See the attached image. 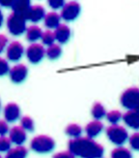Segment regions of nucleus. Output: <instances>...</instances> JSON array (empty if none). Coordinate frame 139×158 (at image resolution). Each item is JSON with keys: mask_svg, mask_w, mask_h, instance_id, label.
<instances>
[{"mask_svg": "<svg viewBox=\"0 0 139 158\" xmlns=\"http://www.w3.org/2000/svg\"><path fill=\"white\" fill-rule=\"evenodd\" d=\"M106 136L108 140L114 145L122 146L129 139V134L127 129L118 124H112L106 129Z\"/></svg>", "mask_w": 139, "mask_h": 158, "instance_id": "4", "label": "nucleus"}, {"mask_svg": "<svg viewBox=\"0 0 139 158\" xmlns=\"http://www.w3.org/2000/svg\"><path fill=\"white\" fill-rule=\"evenodd\" d=\"M13 1H4V0H0V5L3 7H11Z\"/></svg>", "mask_w": 139, "mask_h": 158, "instance_id": "34", "label": "nucleus"}, {"mask_svg": "<svg viewBox=\"0 0 139 158\" xmlns=\"http://www.w3.org/2000/svg\"><path fill=\"white\" fill-rule=\"evenodd\" d=\"M25 33H26V39L29 42H33V43L41 39L42 35H43V31L37 25H31L29 27H27Z\"/></svg>", "mask_w": 139, "mask_h": 158, "instance_id": "18", "label": "nucleus"}, {"mask_svg": "<svg viewBox=\"0 0 139 158\" xmlns=\"http://www.w3.org/2000/svg\"><path fill=\"white\" fill-rule=\"evenodd\" d=\"M27 74H28V69L23 64L15 65L9 71L11 81L13 82H16V84H19V82L23 81L27 77Z\"/></svg>", "mask_w": 139, "mask_h": 158, "instance_id": "9", "label": "nucleus"}, {"mask_svg": "<svg viewBox=\"0 0 139 158\" xmlns=\"http://www.w3.org/2000/svg\"><path fill=\"white\" fill-rule=\"evenodd\" d=\"M111 158H133V153L129 148L120 146L111 152Z\"/></svg>", "mask_w": 139, "mask_h": 158, "instance_id": "20", "label": "nucleus"}, {"mask_svg": "<svg viewBox=\"0 0 139 158\" xmlns=\"http://www.w3.org/2000/svg\"><path fill=\"white\" fill-rule=\"evenodd\" d=\"M80 5L75 1H70L65 3L61 11L60 17L66 22H73L79 16Z\"/></svg>", "mask_w": 139, "mask_h": 158, "instance_id": "7", "label": "nucleus"}, {"mask_svg": "<svg viewBox=\"0 0 139 158\" xmlns=\"http://www.w3.org/2000/svg\"><path fill=\"white\" fill-rule=\"evenodd\" d=\"M46 56L50 59H57L61 56L62 54V49L61 47L57 44H53L51 46H50L47 48V50L46 51Z\"/></svg>", "mask_w": 139, "mask_h": 158, "instance_id": "21", "label": "nucleus"}, {"mask_svg": "<svg viewBox=\"0 0 139 158\" xmlns=\"http://www.w3.org/2000/svg\"><path fill=\"white\" fill-rule=\"evenodd\" d=\"M65 132L68 136L72 137L73 139H77L81 137L82 134V128L78 124H70L66 127Z\"/></svg>", "mask_w": 139, "mask_h": 158, "instance_id": "23", "label": "nucleus"}, {"mask_svg": "<svg viewBox=\"0 0 139 158\" xmlns=\"http://www.w3.org/2000/svg\"><path fill=\"white\" fill-rule=\"evenodd\" d=\"M92 115L96 120H101L102 118L106 115L105 109L101 103H95L93 108H92Z\"/></svg>", "mask_w": 139, "mask_h": 158, "instance_id": "22", "label": "nucleus"}, {"mask_svg": "<svg viewBox=\"0 0 139 158\" xmlns=\"http://www.w3.org/2000/svg\"><path fill=\"white\" fill-rule=\"evenodd\" d=\"M10 132V128L6 120H0V137L6 136Z\"/></svg>", "mask_w": 139, "mask_h": 158, "instance_id": "31", "label": "nucleus"}, {"mask_svg": "<svg viewBox=\"0 0 139 158\" xmlns=\"http://www.w3.org/2000/svg\"><path fill=\"white\" fill-rule=\"evenodd\" d=\"M103 129V124L101 120H93L89 122L85 127V132L88 138L94 139L95 137L100 135Z\"/></svg>", "mask_w": 139, "mask_h": 158, "instance_id": "16", "label": "nucleus"}, {"mask_svg": "<svg viewBox=\"0 0 139 158\" xmlns=\"http://www.w3.org/2000/svg\"><path fill=\"white\" fill-rule=\"evenodd\" d=\"M123 119L125 123L131 129H139V111L138 110H129L124 114Z\"/></svg>", "mask_w": 139, "mask_h": 158, "instance_id": "13", "label": "nucleus"}, {"mask_svg": "<svg viewBox=\"0 0 139 158\" xmlns=\"http://www.w3.org/2000/svg\"><path fill=\"white\" fill-rule=\"evenodd\" d=\"M139 103V88H128L121 96V104L129 110H136Z\"/></svg>", "mask_w": 139, "mask_h": 158, "instance_id": "5", "label": "nucleus"}, {"mask_svg": "<svg viewBox=\"0 0 139 158\" xmlns=\"http://www.w3.org/2000/svg\"><path fill=\"white\" fill-rule=\"evenodd\" d=\"M2 24H3V15H2L1 10H0V27L2 26Z\"/></svg>", "mask_w": 139, "mask_h": 158, "instance_id": "35", "label": "nucleus"}, {"mask_svg": "<svg viewBox=\"0 0 139 158\" xmlns=\"http://www.w3.org/2000/svg\"><path fill=\"white\" fill-rule=\"evenodd\" d=\"M53 158H75V156L71 152L67 150V152H60L56 154L53 155Z\"/></svg>", "mask_w": 139, "mask_h": 158, "instance_id": "32", "label": "nucleus"}, {"mask_svg": "<svg viewBox=\"0 0 139 158\" xmlns=\"http://www.w3.org/2000/svg\"><path fill=\"white\" fill-rule=\"evenodd\" d=\"M69 152L75 157L80 158H101L104 153V148L101 143L88 137H79L73 139L68 143Z\"/></svg>", "mask_w": 139, "mask_h": 158, "instance_id": "1", "label": "nucleus"}, {"mask_svg": "<svg viewBox=\"0 0 139 158\" xmlns=\"http://www.w3.org/2000/svg\"><path fill=\"white\" fill-rule=\"evenodd\" d=\"M55 40L59 44H66L71 38V29L66 24H60L54 31Z\"/></svg>", "mask_w": 139, "mask_h": 158, "instance_id": "14", "label": "nucleus"}, {"mask_svg": "<svg viewBox=\"0 0 139 158\" xmlns=\"http://www.w3.org/2000/svg\"><path fill=\"white\" fill-rule=\"evenodd\" d=\"M11 8L13 10V13L19 14L26 19L27 13L31 8V2L28 0H16V1H13Z\"/></svg>", "mask_w": 139, "mask_h": 158, "instance_id": "15", "label": "nucleus"}, {"mask_svg": "<svg viewBox=\"0 0 139 158\" xmlns=\"http://www.w3.org/2000/svg\"><path fill=\"white\" fill-rule=\"evenodd\" d=\"M10 71V66L8 61L6 59L0 57V76H4Z\"/></svg>", "mask_w": 139, "mask_h": 158, "instance_id": "29", "label": "nucleus"}, {"mask_svg": "<svg viewBox=\"0 0 139 158\" xmlns=\"http://www.w3.org/2000/svg\"><path fill=\"white\" fill-rule=\"evenodd\" d=\"M46 10L41 5L31 6L28 13L26 15V20H30L32 23H38L40 20L44 19L46 17Z\"/></svg>", "mask_w": 139, "mask_h": 158, "instance_id": "12", "label": "nucleus"}, {"mask_svg": "<svg viewBox=\"0 0 139 158\" xmlns=\"http://www.w3.org/2000/svg\"><path fill=\"white\" fill-rule=\"evenodd\" d=\"M0 158H2V156H1V154H0Z\"/></svg>", "mask_w": 139, "mask_h": 158, "instance_id": "38", "label": "nucleus"}, {"mask_svg": "<svg viewBox=\"0 0 139 158\" xmlns=\"http://www.w3.org/2000/svg\"><path fill=\"white\" fill-rule=\"evenodd\" d=\"M27 153L28 152H27L26 148L22 146H17L16 148H11L6 153L5 158H26Z\"/></svg>", "mask_w": 139, "mask_h": 158, "instance_id": "19", "label": "nucleus"}, {"mask_svg": "<svg viewBox=\"0 0 139 158\" xmlns=\"http://www.w3.org/2000/svg\"><path fill=\"white\" fill-rule=\"evenodd\" d=\"M30 148L32 150L39 153H48L54 149L55 142L50 136L39 135L32 139L30 143Z\"/></svg>", "mask_w": 139, "mask_h": 158, "instance_id": "2", "label": "nucleus"}, {"mask_svg": "<svg viewBox=\"0 0 139 158\" xmlns=\"http://www.w3.org/2000/svg\"><path fill=\"white\" fill-rule=\"evenodd\" d=\"M0 110H1V102H0Z\"/></svg>", "mask_w": 139, "mask_h": 158, "instance_id": "37", "label": "nucleus"}, {"mask_svg": "<svg viewBox=\"0 0 139 158\" xmlns=\"http://www.w3.org/2000/svg\"><path fill=\"white\" fill-rule=\"evenodd\" d=\"M46 56V50L43 45L39 43L31 44L26 50V56L29 62L32 64H37L41 62L42 59Z\"/></svg>", "mask_w": 139, "mask_h": 158, "instance_id": "6", "label": "nucleus"}, {"mask_svg": "<svg viewBox=\"0 0 139 158\" xmlns=\"http://www.w3.org/2000/svg\"><path fill=\"white\" fill-rule=\"evenodd\" d=\"M129 143L131 148L139 152V132L133 133L130 137H129Z\"/></svg>", "mask_w": 139, "mask_h": 158, "instance_id": "28", "label": "nucleus"}, {"mask_svg": "<svg viewBox=\"0 0 139 158\" xmlns=\"http://www.w3.org/2000/svg\"><path fill=\"white\" fill-rule=\"evenodd\" d=\"M20 116V109L16 103H9L4 108V118L7 122H15Z\"/></svg>", "mask_w": 139, "mask_h": 158, "instance_id": "11", "label": "nucleus"}, {"mask_svg": "<svg viewBox=\"0 0 139 158\" xmlns=\"http://www.w3.org/2000/svg\"><path fill=\"white\" fill-rule=\"evenodd\" d=\"M44 20H45V25L47 27V28H50V29L55 28L56 29L57 27L60 25L61 17L56 12H50L46 15Z\"/></svg>", "mask_w": 139, "mask_h": 158, "instance_id": "17", "label": "nucleus"}, {"mask_svg": "<svg viewBox=\"0 0 139 158\" xmlns=\"http://www.w3.org/2000/svg\"><path fill=\"white\" fill-rule=\"evenodd\" d=\"M12 148V142L9 137L1 136L0 137V152H8Z\"/></svg>", "mask_w": 139, "mask_h": 158, "instance_id": "26", "label": "nucleus"}, {"mask_svg": "<svg viewBox=\"0 0 139 158\" xmlns=\"http://www.w3.org/2000/svg\"><path fill=\"white\" fill-rule=\"evenodd\" d=\"M47 3H48V5H50V8H52L54 10L63 8V6L65 5V2L63 1V0H50Z\"/></svg>", "mask_w": 139, "mask_h": 158, "instance_id": "30", "label": "nucleus"}, {"mask_svg": "<svg viewBox=\"0 0 139 158\" xmlns=\"http://www.w3.org/2000/svg\"><path fill=\"white\" fill-rule=\"evenodd\" d=\"M7 27L14 36H19L26 31V19L19 14L12 13L7 19Z\"/></svg>", "mask_w": 139, "mask_h": 158, "instance_id": "3", "label": "nucleus"}, {"mask_svg": "<svg viewBox=\"0 0 139 158\" xmlns=\"http://www.w3.org/2000/svg\"><path fill=\"white\" fill-rule=\"evenodd\" d=\"M7 45H8V38L3 34H0V53L5 50Z\"/></svg>", "mask_w": 139, "mask_h": 158, "instance_id": "33", "label": "nucleus"}, {"mask_svg": "<svg viewBox=\"0 0 139 158\" xmlns=\"http://www.w3.org/2000/svg\"><path fill=\"white\" fill-rule=\"evenodd\" d=\"M106 118L111 124H117L121 120V118H123V115L121 112L114 110V111H110L109 113L106 114Z\"/></svg>", "mask_w": 139, "mask_h": 158, "instance_id": "25", "label": "nucleus"}, {"mask_svg": "<svg viewBox=\"0 0 139 158\" xmlns=\"http://www.w3.org/2000/svg\"><path fill=\"white\" fill-rule=\"evenodd\" d=\"M20 126L27 131H33L34 130V121L30 116H23L20 119Z\"/></svg>", "mask_w": 139, "mask_h": 158, "instance_id": "27", "label": "nucleus"}, {"mask_svg": "<svg viewBox=\"0 0 139 158\" xmlns=\"http://www.w3.org/2000/svg\"><path fill=\"white\" fill-rule=\"evenodd\" d=\"M23 53H24L23 46L19 42H18V41H14L7 48L6 56L7 58L11 61H18L22 57Z\"/></svg>", "mask_w": 139, "mask_h": 158, "instance_id": "8", "label": "nucleus"}, {"mask_svg": "<svg viewBox=\"0 0 139 158\" xmlns=\"http://www.w3.org/2000/svg\"><path fill=\"white\" fill-rule=\"evenodd\" d=\"M42 42L43 44L46 45V46H51L54 44V42L56 40H55V36H54V33L51 32L50 30H46L45 32H43V35H42Z\"/></svg>", "mask_w": 139, "mask_h": 158, "instance_id": "24", "label": "nucleus"}, {"mask_svg": "<svg viewBox=\"0 0 139 158\" xmlns=\"http://www.w3.org/2000/svg\"><path fill=\"white\" fill-rule=\"evenodd\" d=\"M9 139L12 143L17 146H22L25 143L27 136L25 130L22 126H14L10 129L9 132Z\"/></svg>", "mask_w": 139, "mask_h": 158, "instance_id": "10", "label": "nucleus"}, {"mask_svg": "<svg viewBox=\"0 0 139 158\" xmlns=\"http://www.w3.org/2000/svg\"><path fill=\"white\" fill-rule=\"evenodd\" d=\"M136 110H138V111H139V103H138V107H137V109Z\"/></svg>", "mask_w": 139, "mask_h": 158, "instance_id": "36", "label": "nucleus"}]
</instances>
